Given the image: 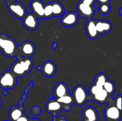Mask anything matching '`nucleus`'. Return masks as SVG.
Here are the masks:
<instances>
[{
    "label": "nucleus",
    "instance_id": "obj_30",
    "mask_svg": "<svg viewBox=\"0 0 122 121\" xmlns=\"http://www.w3.org/2000/svg\"><path fill=\"white\" fill-rule=\"evenodd\" d=\"M52 121H67L66 117L63 115L61 116H56V117H53Z\"/></svg>",
    "mask_w": 122,
    "mask_h": 121
},
{
    "label": "nucleus",
    "instance_id": "obj_36",
    "mask_svg": "<svg viewBox=\"0 0 122 121\" xmlns=\"http://www.w3.org/2000/svg\"><path fill=\"white\" fill-rule=\"evenodd\" d=\"M30 121H41L38 118H33L30 119Z\"/></svg>",
    "mask_w": 122,
    "mask_h": 121
},
{
    "label": "nucleus",
    "instance_id": "obj_31",
    "mask_svg": "<svg viewBox=\"0 0 122 121\" xmlns=\"http://www.w3.org/2000/svg\"><path fill=\"white\" fill-rule=\"evenodd\" d=\"M30 119L27 116H26V115H23L22 116H21L20 117H19L18 119H17L15 121H30Z\"/></svg>",
    "mask_w": 122,
    "mask_h": 121
},
{
    "label": "nucleus",
    "instance_id": "obj_7",
    "mask_svg": "<svg viewBox=\"0 0 122 121\" xmlns=\"http://www.w3.org/2000/svg\"><path fill=\"white\" fill-rule=\"evenodd\" d=\"M7 8L11 14L19 19H23L27 14L26 7L21 2H15L7 5Z\"/></svg>",
    "mask_w": 122,
    "mask_h": 121
},
{
    "label": "nucleus",
    "instance_id": "obj_27",
    "mask_svg": "<svg viewBox=\"0 0 122 121\" xmlns=\"http://www.w3.org/2000/svg\"><path fill=\"white\" fill-rule=\"evenodd\" d=\"M113 103L118 109L122 110V95H118L113 99Z\"/></svg>",
    "mask_w": 122,
    "mask_h": 121
},
{
    "label": "nucleus",
    "instance_id": "obj_38",
    "mask_svg": "<svg viewBox=\"0 0 122 121\" xmlns=\"http://www.w3.org/2000/svg\"><path fill=\"white\" fill-rule=\"evenodd\" d=\"M2 104V99H1V97H0V107H1Z\"/></svg>",
    "mask_w": 122,
    "mask_h": 121
},
{
    "label": "nucleus",
    "instance_id": "obj_40",
    "mask_svg": "<svg viewBox=\"0 0 122 121\" xmlns=\"http://www.w3.org/2000/svg\"></svg>",
    "mask_w": 122,
    "mask_h": 121
},
{
    "label": "nucleus",
    "instance_id": "obj_23",
    "mask_svg": "<svg viewBox=\"0 0 122 121\" xmlns=\"http://www.w3.org/2000/svg\"><path fill=\"white\" fill-rule=\"evenodd\" d=\"M107 79H108V78L107 75L104 72H101L97 75L93 83L100 87H103L104 84L107 81Z\"/></svg>",
    "mask_w": 122,
    "mask_h": 121
},
{
    "label": "nucleus",
    "instance_id": "obj_28",
    "mask_svg": "<svg viewBox=\"0 0 122 121\" xmlns=\"http://www.w3.org/2000/svg\"><path fill=\"white\" fill-rule=\"evenodd\" d=\"M31 114H32V116L33 117H36L37 116H39L41 113V107L39 106H35L31 109Z\"/></svg>",
    "mask_w": 122,
    "mask_h": 121
},
{
    "label": "nucleus",
    "instance_id": "obj_13",
    "mask_svg": "<svg viewBox=\"0 0 122 121\" xmlns=\"http://www.w3.org/2000/svg\"><path fill=\"white\" fill-rule=\"evenodd\" d=\"M44 6L45 4L41 0H32L30 7L32 13L38 19H44Z\"/></svg>",
    "mask_w": 122,
    "mask_h": 121
},
{
    "label": "nucleus",
    "instance_id": "obj_41",
    "mask_svg": "<svg viewBox=\"0 0 122 121\" xmlns=\"http://www.w3.org/2000/svg\"><path fill=\"white\" fill-rule=\"evenodd\" d=\"M81 1H82V0H81Z\"/></svg>",
    "mask_w": 122,
    "mask_h": 121
},
{
    "label": "nucleus",
    "instance_id": "obj_37",
    "mask_svg": "<svg viewBox=\"0 0 122 121\" xmlns=\"http://www.w3.org/2000/svg\"><path fill=\"white\" fill-rule=\"evenodd\" d=\"M122 7H120V9H119V14H120V15H122Z\"/></svg>",
    "mask_w": 122,
    "mask_h": 121
},
{
    "label": "nucleus",
    "instance_id": "obj_18",
    "mask_svg": "<svg viewBox=\"0 0 122 121\" xmlns=\"http://www.w3.org/2000/svg\"><path fill=\"white\" fill-rule=\"evenodd\" d=\"M86 33L89 39L92 40L96 39L99 36L95 24V20L88 19L85 26Z\"/></svg>",
    "mask_w": 122,
    "mask_h": 121
},
{
    "label": "nucleus",
    "instance_id": "obj_12",
    "mask_svg": "<svg viewBox=\"0 0 122 121\" xmlns=\"http://www.w3.org/2000/svg\"><path fill=\"white\" fill-rule=\"evenodd\" d=\"M22 20L23 24L26 29L35 30L38 28L39 26L38 19L32 13H27Z\"/></svg>",
    "mask_w": 122,
    "mask_h": 121
},
{
    "label": "nucleus",
    "instance_id": "obj_35",
    "mask_svg": "<svg viewBox=\"0 0 122 121\" xmlns=\"http://www.w3.org/2000/svg\"><path fill=\"white\" fill-rule=\"evenodd\" d=\"M3 94L4 96H7L8 94V91L7 90H4L3 91Z\"/></svg>",
    "mask_w": 122,
    "mask_h": 121
},
{
    "label": "nucleus",
    "instance_id": "obj_15",
    "mask_svg": "<svg viewBox=\"0 0 122 121\" xmlns=\"http://www.w3.org/2000/svg\"><path fill=\"white\" fill-rule=\"evenodd\" d=\"M69 88L67 84L64 82H59L55 85L53 90V96L55 99H58L69 94Z\"/></svg>",
    "mask_w": 122,
    "mask_h": 121
},
{
    "label": "nucleus",
    "instance_id": "obj_2",
    "mask_svg": "<svg viewBox=\"0 0 122 121\" xmlns=\"http://www.w3.org/2000/svg\"><path fill=\"white\" fill-rule=\"evenodd\" d=\"M18 45L13 38L5 33H0V51L7 57H15Z\"/></svg>",
    "mask_w": 122,
    "mask_h": 121
},
{
    "label": "nucleus",
    "instance_id": "obj_32",
    "mask_svg": "<svg viewBox=\"0 0 122 121\" xmlns=\"http://www.w3.org/2000/svg\"><path fill=\"white\" fill-rule=\"evenodd\" d=\"M112 0H96L97 2L100 4H110Z\"/></svg>",
    "mask_w": 122,
    "mask_h": 121
},
{
    "label": "nucleus",
    "instance_id": "obj_8",
    "mask_svg": "<svg viewBox=\"0 0 122 121\" xmlns=\"http://www.w3.org/2000/svg\"><path fill=\"white\" fill-rule=\"evenodd\" d=\"M95 11V5H89L83 3L82 1L77 4V13L82 17L90 19L92 17Z\"/></svg>",
    "mask_w": 122,
    "mask_h": 121
},
{
    "label": "nucleus",
    "instance_id": "obj_11",
    "mask_svg": "<svg viewBox=\"0 0 122 121\" xmlns=\"http://www.w3.org/2000/svg\"><path fill=\"white\" fill-rule=\"evenodd\" d=\"M45 109L47 112L51 114L53 117H56L61 110H63V105L57 99L51 98L45 104Z\"/></svg>",
    "mask_w": 122,
    "mask_h": 121
},
{
    "label": "nucleus",
    "instance_id": "obj_16",
    "mask_svg": "<svg viewBox=\"0 0 122 121\" xmlns=\"http://www.w3.org/2000/svg\"><path fill=\"white\" fill-rule=\"evenodd\" d=\"M81 116L83 119L91 121H98L99 119L97 110L92 106H86L82 110Z\"/></svg>",
    "mask_w": 122,
    "mask_h": 121
},
{
    "label": "nucleus",
    "instance_id": "obj_22",
    "mask_svg": "<svg viewBox=\"0 0 122 121\" xmlns=\"http://www.w3.org/2000/svg\"><path fill=\"white\" fill-rule=\"evenodd\" d=\"M102 88L108 93V96H110L114 94L116 91V88L114 82L109 79H107V81L104 83Z\"/></svg>",
    "mask_w": 122,
    "mask_h": 121
},
{
    "label": "nucleus",
    "instance_id": "obj_39",
    "mask_svg": "<svg viewBox=\"0 0 122 121\" xmlns=\"http://www.w3.org/2000/svg\"><path fill=\"white\" fill-rule=\"evenodd\" d=\"M106 121H108V120H106Z\"/></svg>",
    "mask_w": 122,
    "mask_h": 121
},
{
    "label": "nucleus",
    "instance_id": "obj_10",
    "mask_svg": "<svg viewBox=\"0 0 122 121\" xmlns=\"http://www.w3.org/2000/svg\"><path fill=\"white\" fill-rule=\"evenodd\" d=\"M61 18L60 22L63 26L71 27L76 26L78 22L79 15L77 12L69 11L64 13Z\"/></svg>",
    "mask_w": 122,
    "mask_h": 121
},
{
    "label": "nucleus",
    "instance_id": "obj_33",
    "mask_svg": "<svg viewBox=\"0 0 122 121\" xmlns=\"http://www.w3.org/2000/svg\"><path fill=\"white\" fill-rule=\"evenodd\" d=\"M5 1L6 3H7V5H9L10 4L13 3V2H16L17 0H5Z\"/></svg>",
    "mask_w": 122,
    "mask_h": 121
},
{
    "label": "nucleus",
    "instance_id": "obj_29",
    "mask_svg": "<svg viewBox=\"0 0 122 121\" xmlns=\"http://www.w3.org/2000/svg\"><path fill=\"white\" fill-rule=\"evenodd\" d=\"M27 94L24 93V94L23 95L21 99L19 101V106H23L24 103H25V102H26V100H27Z\"/></svg>",
    "mask_w": 122,
    "mask_h": 121
},
{
    "label": "nucleus",
    "instance_id": "obj_20",
    "mask_svg": "<svg viewBox=\"0 0 122 121\" xmlns=\"http://www.w3.org/2000/svg\"><path fill=\"white\" fill-rule=\"evenodd\" d=\"M58 102L63 105V110L66 112H69L71 110V106L74 104L73 99L72 98L71 94H69L66 96H63L60 98L57 99Z\"/></svg>",
    "mask_w": 122,
    "mask_h": 121
},
{
    "label": "nucleus",
    "instance_id": "obj_14",
    "mask_svg": "<svg viewBox=\"0 0 122 121\" xmlns=\"http://www.w3.org/2000/svg\"><path fill=\"white\" fill-rule=\"evenodd\" d=\"M95 24L99 36L110 33L113 27L110 21L101 19L95 20Z\"/></svg>",
    "mask_w": 122,
    "mask_h": 121
},
{
    "label": "nucleus",
    "instance_id": "obj_1",
    "mask_svg": "<svg viewBox=\"0 0 122 121\" xmlns=\"http://www.w3.org/2000/svg\"><path fill=\"white\" fill-rule=\"evenodd\" d=\"M33 64L34 60L31 58L21 57L12 64L9 70L17 78H21L30 72Z\"/></svg>",
    "mask_w": 122,
    "mask_h": 121
},
{
    "label": "nucleus",
    "instance_id": "obj_5",
    "mask_svg": "<svg viewBox=\"0 0 122 121\" xmlns=\"http://www.w3.org/2000/svg\"><path fill=\"white\" fill-rule=\"evenodd\" d=\"M36 46L33 42L29 40L23 42L18 46L17 52V59L19 58H31L35 54Z\"/></svg>",
    "mask_w": 122,
    "mask_h": 121
},
{
    "label": "nucleus",
    "instance_id": "obj_19",
    "mask_svg": "<svg viewBox=\"0 0 122 121\" xmlns=\"http://www.w3.org/2000/svg\"><path fill=\"white\" fill-rule=\"evenodd\" d=\"M25 115L24 107L20 106H13L9 112V118L10 121H15L17 119Z\"/></svg>",
    "mask_w": 122,
    "mask_h": 121
},
{
    "label": "nucleus",
    "instance_id": "obj_4",
    "mask_svg": "<svg viewBox=\"0 0 122 121\" xmlns=\"http://www.w3.org/2000/svg\"><path fill=\"white\" fill-rule=\"evenodd\" d=\"M17 84V77L10 70H5L0 75V88L12 90Z\"/></svg>",
    "mask_w": 122,
    "mask_h": 121
},
{
    "label": "nucleus",
    "instance_id": "obj_3",
    "mask_svg": "<svg viewBox=\"0 0 122 121\" xmlns=\"http://www.w3.org/2000/svg\"><path fill=\"white\" fill-rule=\"evenodd\" d=\"M71 96L74 103L78 106H82L87 102L91 101L88 91L86 88L82 85H77L74 88Z\"/></svg>",
    "mask_w": 122,
    "mask_h": 121
},
{
    "label": "nucleus",
    "instance_id": "obj_21",
    "mask_svg": "<svg viewBox=\"0 0 122 121\" xmlns=\"http://www.w3.org/2000/svg\"><path fill=\"white\" fill-rule=\"evenodd\" d=\"M52 9V16L61 17L64 13V7L61 2L58 1L51 2Z\"/></svg>",
    "mask_w": 122,
    "mask_h": 121
},
{
    "label": "nucleus",
    "instance_id": "obj_6",
    "mask_svg": "<svg viewBox=\"0 0 122 121\" xmlns=\"http://www.w3.org/2000/svg\"><path fill=\"white\" fill-rule=\"evenodd\" d=\"M113 102V100H112ZM108 103L104 110V116L106 120L112 121H120L121 120L122 113V110L118 109L113 104V102Z\"/></svg>",
    "mask_w": 122,
    "mask_h": 121
},
{
    "label": "nucleus",
    "instance_id": "obj_17",
    "mask_svg": "<svg viewBox=\"0 0 122 121\" xmlns=\"http://www.w3.org/2000/svg\"><path fill=\"white\" fill-rule=\"evenodd\" d=\"M91 100L95 101L99 104H105L107 103H110L113 100L111 96H108V93L104 89L99 91L95 95L91 97Z\"/></svg>",
    "mask_w": 122,
    "mask_h": 121
},
{
    "label": "nucleus",
    "instance_id": "obj_9",
    "mask_svg": "<svg viewBox=\"0 0 122 121\" xmlns=\"http://www.w3.org/2000/svg\"><path fill=\"white\" fill-rule=\"evenodd\" d=\"M37 70L41 71L45 77L51 78L56 74L57 71V66L53 61L47 60H45L42 65L37 66Z\"/></svg>",
    "mask_w": 122,
    "mask_h": 121
},
{
    "label": "nucleus",
    "instance_id": "obj_25",
    "mask_svg": "<svg viewBox=\"0 0 122 121\" xmlns=\"http://www.w3.org/2000/svg\"><path fill=\"white\" fill-rule=\"evenodd\" d=\"M52 17V5L51 2H48L44 6V19H51Z\"/></svg>",
    "mask_w": 122,
    "mask_h": 121
},
{
    "label": "nucleus",
    "instance_id": "obj_24",
    "mask_svg": "<svg viewBox=\"0 0 122 121\" xmlns=\"http://www.w3.org/2000/svg\"><path fill=\"white\" fill-rule=\"evenodd\" d=\"M98 11L102 15H107L111 11V6L110 4H100L98 6Z\"/></svg>",
    "mask_w": 122,
    "mask_h": 121
},
{
    "label": "nucleus",
    "instance_id": "obj_26",
    "mask_svg": "<svg viewBox=\"0 0 122 121\" xmlns=\"http://www.w3.org/2000/svg\"><path fill=\"white\" fill-rule=\"evenodd\" d=\"M102 89H103L102 87H100L98 86V85H95V84H94V83H92V85L90 86V87H89V93H88L89 94V97H90V99H91V97L92 96L95 95V94L98 93L99 91L102 90Z\"/></svg>",
    "mask_w": 122,
    "mask_h": 121
},
{
    "label": "nucleus",
    "instance_id": "obj_34",
    "mask_svg": "<svg viewBox=\"0 0 122 121\" xmlns=\"http://www.w3.org/2000/svg\"><path fill=\"white\" fill-rule=\"evenodd\" d=\"M57 46H58V45H57V43H56V42L53 43V44H52V48H53V49H56V48H57Z\"/></svg>",
    "mask_w": 122,
    "mask_h": 121
}]
</instances>
